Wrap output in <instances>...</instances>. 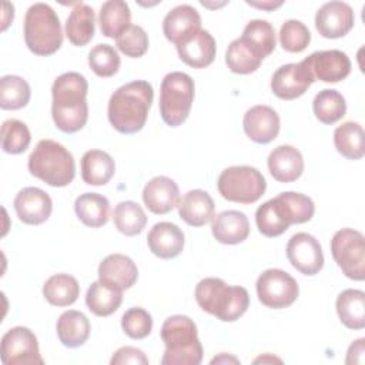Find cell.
Instances as JSON below:
<instances>
[{"mask_svg":"<svg viewBox=\"0 0 365 365\" xmlns=\"http://www.w3.org/2000/svg\"><path fill=\"white\" fill-rule=\"evenodd\" d=\"M87 91L88 83L80 73H63L54 80L51 117L56 127L63 133L71 134L86 125L88 118Z\"/></svg>","mask_w":365,"mask_h":365,"instance_id":"cell-1","label":"cell"},{"mask_svg":"<svg viewBox=\"0 0 365 365\" xmlns=\"http://www.w3.org/2000/svg\"><path fill=\"white\" fill-rule=\"evenodd\" d=\"M154 98L153 86L145 80L130 81L110 97L107 115L110 124L121 134L140 131L147 121Z\"/></svg>","mask_w":365,"mask_h":365,"instance_id":"cell-2","label":"cell"},{"mask_svg":"<svg viewBox=\"0 0 365 365\" xmlns=\"http://www.w3.org/2000/svg\"><path fill=\"white\" fill-rule=\"evenodd\" d=\"M314 212L315 205L308 195L285 191L257 208L255 222L262 235L274 238L284 234L292 224L309 221Z\"/></svg>","mask_w":365,"mask_h":365,"instance_id":"cell-3","label":"cell"},{"mask_svg":"<svg viewBox=\"0 0 365 365\" xmlns=\"http://www.w3.org/2000/svg\"><path fill=\"white\" fill-rule=\"evenodd\" d=\"M195 301L200 308L222 322H234L245 314L250 295L244 287L228 285L221 278H204L195 287Z\"/></svg>","mask_w":365,"mask_h":365,"instance_id":"cell-4","label":"cell"},{"mask_svg":"<svg viewBox=\"0 0 365 365\" xmlns=\"http://www.w3.org/2000/svg\"><path fill=\"white\" fill-rule=\"evenodd\" d=\"M161 339L165 345L163 365H198L202 361V345L197 325L187 315H171L161 327Z\"/></svg>","mask_w":365,"mask_h":365,"instance_id":"cell-5","label":"cell"},{"mask_svg":"<svg viewBox=\"0 0 365 365\" xmlns=\"http://www.w3.org/2000/svg\"><path fill=\"white\" fill-rule=\"evenodd\" d=\"M27 167L31 175L51 187H66L76 175L73 154L60 143L44 138L31 151Z\"/></svg>","mask_w":365,"mask_h":365,"instance_id":"cell-6","label":"cell"},{"mask_svg":"<svg viewBox=\"0 0 365 365\" xmlns=\"http://www.w3.org/2000/svg\"><path fill=\"white\" fill-rule=\"evenodd\" d=\"M24 41L37 56L54 54L63 44V30L57 13L46 3H34L24 17Z\"/></svg>","mask_w":365,"mask_h":365,"instance_id":"cell-7","label":"cell"},{"mask_svg":"<svg viewBox=\"0 0 365 365\" xmlns=\"http://www.w3.org/2000/svg\"><path fill=\"white\" fill-rule=\"evenodd\" d=\"M194 80L182 71L168 73L160 88V114L170 127L181 125L191 110L194 101Z\"/></svg>","mask_w":365,"mask_h":365,"instance_id":"cell-8","label":"cell"},{"mask_svg":"<svg viewBox=\"0 0 365 365\" xmlns=\"http://www.w3.org/2000/svg\"><path fill=\"white\" fill-rule=\"evenodd\" d=\"M217 188L221 197L228 201L252 204L264 195L267 181L255 167L232 165L220 174Z\"/></svg>","mask_w":365,"mask_h":365,"instance_id":"cell-9","label":"cell"},{"mask_svg":"<svg viewBox=\"0 0 365 365\" xmlns=\"http://www.w3.org/2000/svg\"><path fill=\"white\" fill-rule=\"evenodd\" d=\"M331 252L341 271L354 281L365 278V238L364 234L352 230H338L331 240Z\"/></svg>","mask_w":365,"mask_h":365,"instance_id":"cell-10","label":"cell"},{"mask_svg":"<svg viewBox=\"0 0 365 365\" xmlns=\"http://www.w3.org/2000/svg\"><path fill=\"white\" fill-rule=\"evenodd\" d=\"M255 287L259 302L272 309L292 305L299 294L295 278L278 268H269L259 274Z\"/></svg>","mask_w":365,"mask_h":365,"instance_id":"cell-11","label":"cell"},{"mask_svg":"<svg viewBox=\"0 0 365 365\" xmlns=\"http://www.w3.org/2000/svg\"><path fill=\"white\" fill-rule=\"evenodd\" d=\"M1 362L4 365H43L34 332L26 327L10 328L1 336Z\"/></svg>","mask_w":365,"mask_h":365,"instance_id":"cell-12","label":"cell"},{"mask_svg":"<svg viewBox=\"0 0 365 365\" xmlns=\"http://www.w3.org/2000/svg\"><path fill=\"white\" fill-rule=\"evenodd\" d=\"M287 258L304 275H315L324 267V254L319 241L308 232L294 234L287 244Z\"/></svg>","mask_w":365,"mask_h":365,"instance_id":"cell-13","label":"cell"},{"mask_svg":"<svg viewBox=\"0 0 365 365\" xmlns=\"http://www.w3.org/2000/svg\"><path fill=\"white\" fill-rule=\"evenodd\" d=\"M315 81L307 63H288L277 68L271 78L272 93L282 100H295L301 97Z\"/></svg>","mask_w":365,"mask_h":365,"instance_id":"cell-14","label":"cell"},{"mask_svg":"<svg viewBox=\"0 0 365 365\" xmlns=\"http://www.w3.org/2000/svg\"><path fill=\"white\" fill-rule=\"evenodd\" d=\"M354 23V10L345 1L324 3L315 14V29L325 38L344 37L352 30Z\"/></svg>","mask_w":365,"mask_h":365,"instance_id":"cell-15","label":"cell"},{"mask_svg":"<svg viewBox=\"0 0 365 365\" xmlns=\"http://www.w3.org/2000/svg\"><path fill=\"white\" fill-rule=\"evenodd\" d=\"M315 80L324 83H338L351 73V60L341 50L315 51L304 58Z\"/></svg>","mask_w":365,"mask_h":365,"instance_id":"cell-16","label":"cell"},{"mask_svg":"<svg viewBox=\"0 0 365 365\" xmlns=\"http://www.w3.org/2000/svg\"><path fill=\"white\" fill-rule=\"evenodd\" d=\"M13 205L19 220L29 225L46 222L53 210L50 195L37 187H26L20 190L14 197Z\"/></svg>","mask_w":365,"mask_h":365,"instance_id":"cell-17","label":"cell"},{"mask_svg":"<svg viewBox=\"0 0 365 365\" xmlns=\"http://www.w3.org/2000/svg\"><path fill=\"white\" fill-rule=\"evenodd\" d=\"M242 127L251 141L257 144H268L277 138L279 133V115L272 107L258 104L247 110Z\"/></svg>","mask_w":365,"mask_h":365,"instance_id":"cell-18","label":"cell"},{"mask_svg":"<svg viewBox=\"0 0 365 365\" xmlns=\"http://www.w3.org/2000/svg\"><path fill=\"white\" fill-rule=\"evenodd\" d=\"M175 47L180 58L192 68H204L210 66L217 53L214 37L204 29H200L191 36L185 37Z\"/></svg>","mask_w":365,"mask_h":365,"instance_id":"cell-19","label":"cell"},{"mask_svg":"<svg viewBox=\"0 0 365 365\" xmlns=\"http://www.w3.org/2000/svg\"><path fill=\"white\" fill-rule=\"evenodd\" d=\"M143 201L151 212L167 214L180 202L178 185L165 175L154 177L144 185Z\"/></svg>","mask_w":365,"mask_h":365,"instance_id":"cell-20","label":"cell"},{"mask_svg":"<svg viewBox=\"0 0 365 365\" xmlns=\"http://www.w3.org/2000/svg\"><path fill=\"white\" fill-rule=\"evenodd\" d=\"M184 242L185 237L182 230L168 221L154 224L147 235L150 251L163 259L178 257L184 248Z\"/></svg>","mask_w":365,"mask_h":365,"instance_id":"cell-21","label":"cell"},{"mask_svg":"<svg viewBox=\"0 0 365 365\" xmlns=\"http://www.w3.org/2000/svg\"><path fill=\"white\" fill-rule=\"evenodd\" d=\"M200 29L201 17L190 4L175 6L165 14L163 20V33L165 38L175 46Z\"/></svg>","mask_w":365,"mask_h":365,"instance_id":"cell-22","label":"cell"},{"mask_svg":"<svg viewBox=\"0 0 365 365\" xmlns=\"http://www.w3.org/2000/svg\"><path fill=\"white\" fill-rule=\"evenodd\" d=\"M137 278V265L127 255L110 254L98 265V279L121 291L131 288Z\"/></svg>","mask_w":365,"mask_h":365,"instance_id":"cell-23","label":"cell"},{"mask_svg":"<svg viewBox=\"0 0 365 365\" xmlns=\"http://www.w3.org/2000/svg\"><path fill=\"white\" fill-rule=\"evenodd\" d=\"M268 170L274 180L292 182L304 173L302 154L292 145H278L268 155Z\"/></svg>","mask_w":365,"mask_h":365,"instance_id":"cell-24","label":"cell"},{"mask_svg":"<svg viewBox=\"0 0 365 365\" xmlns=\"http://www.w3.org/2000/svg\"><path fill=\"white\" fill-rule=\"evenodd\" d=\"M211 231L218 242L234 245L247 240L250 234V222L244 212L227 210L212 217Z\"/></svg>","mask_w":365,"mask_h":365,"instance_id":"cell-25","label":"cell"},{"mask_svg":"<svg viewBox=\"0 0 365 365\" xmlns=\"http://www.w3.org/2000/svg\"><path fill=\"white\" fill-rule=\"evenodd\" d=\"M178 215L191 227H202L214 217L215 204L204 190H191L178 202Z\"/></svg>","mask_w":365,"mask_h":365,"instance_id":"cell-26","label":"cell"},{"mask_svg":"<svg viewBox=\"0 0 365 365\" xmlns=\"http://www.w3.org/2000/svg\"><path fill=\"white\" fill-rule=\"evenodd\" d=\"M94 31V10L86 3H77L66 20V36L68 41L77 47H83L91 41Z\"/></svg>","mask_w":365,"mask_h":365,"instance_id":"cell-27","label":"cell"},{"mask_svg":"<svg viewBox=\"0 0 365 365\" xmlns=\"http://www.w3.org/2000/svg\"><path fill=\"white\" fill-rule=\"evenodd\" d=\"M81 178L88 185H106L115 173L113 157L103 150H88L81 157Z\"/></svg>","mask_w":365,"mask_h":365,"instance_id":"cell-28","label":"cell"},{"mask_svg":"<svg viewBox=\"0 0 365 365\" xmlns=\"http://www.w3.org/2000/svg\"><path fill=\"white\" fill-rule=\"evenodd\" d=\"M57 336L67 348L81 346L90 336V322L87 317L74 309L63 312L57 319Z\"/></svg>","mask_w":365,"mask_h":365,"instance_id":"cell-29","label":"cell"},{"mask_svg":"<svg viewBox=\"0 0 365 365\" xmlns=\"http://www.w3.org/2000/svg\"><path fill=\"white\" fill-rule=\"evenodd\" d=\"M74 211L84 225L98 228L106 225L110 218V202L101 194L84 192L76 198Z\"/></svg>","mask_w":365,"mask_h":365,"instance_id":"cell-30","label":"cell"},{"mask_svg":"<svg viewBox=\"0 0 365 365\" xmlns=\"http://www.w3.org/2000/svg\"><path fill=\"white\" fill-rule=\"evenodd\" d=\"M123 302V291L103 281H94L86 294L87 308L97 317L114 314Z\"/></svg>","mask_w":365,"mask_h":365,"instance_id":"cell-31","label":"cell"},{"mask_svg":"<svg viewBox=\"0 0 365 365\" xmlns=\"http://www.w3.org/2000/svg\"><path fill=\"white\" fill-rule=\"evenodd\" d=\"M341 322L349 329H362L365 327V292L361 289H344L335 302Z\"/></svg>","mask_w":365,"mask_h":365,"instance_id":"cell-32","label":"cell"},{"mask_svg":"<svg viewBox=\"0 0 365 365\" xmlns=\"http://www.w3.org/2000/svg\"><path fill=\"white\" fill-rule=\"evenodd\" d=\"M131 11L123 0H108L101 4L98 14L100 30L106 37L117 38L131 24Z\"/></svg>","mask_w":365,"mask_h":365,"instance_id":"cell-33","label":"cell"},{"mask_svg":"<svg viewBox=\"0 0 365 365\" xmlns=\"http://www.w3.org/2000/svg\"><path fill=\"white\" fill-rule=\"evenodd\" d=\"M364 130L359 123L345 121L334 131V144L336 151L348 160H359L365 154Z\"/></svg>","mask_w":365,"mask_h":365,"instance_id":"cell-34","label":"cell"},{"mask_svg":"<svg viewBox=\"0 0 365 365\" xmlns=\"http://www.w3.org/2000/svg\"><path fill=\"white\" fill-rule=\"evenodd\" d=\"M240 38L245 41L262 60L275 50L277 44L275 30L272 24L261 19H254L248 21Z\"/></svg>","mask_w":365,"mask_h":365,"instance_id":"cell-35","label":"cell"},{"mask_svg":"<svg viewBox=\"0 0 365 365\" xmlns=\"http://www.w3.org/2000/svg\"><path fill=\"white\" fill-rule=\"evenodd\" d=\"M43 295L54 307H68L77 301L80 285L73 275L56 274L44 282Z\"/></svg>","mask_w":365,"mask_h":365,"instance_id":"cell-36","label":"cell"},{"mask_svg":"<svg viewBox=\"0 0 365 365\" xmlns=\"http://www.w3.org/2000/svg\"><path fill=\"white\" fill-rule=\"evenodd\" d=\"M113 222L121 234L133 237L145 228L147 215L140 204L134 201H121L113 211Z\"/></svg>","mask_w":365,"mask_h":365,"instance_id":"cell-37","label":"cell"},{"mask_svg":"<svg viewBox=\"0 0 365 365\" xmlns=\"http://www.w3.org/2000/svg\"><path fill=\"white\" fill-rule=\"evenodd\" d=\"M314 114L322 124H334L346 113L344 96L332 88L321 90L312 103Z\"/></svg>","mask_w":365,"mask_h":365,"instance_id":"cell-38","label":"cell"},{"mask_svg":"<svg viewBox=\"0 0 365 365\" xmlns=\"http://www.w3.org/2000/svg\"><path fill=\"white\" fill-rule=\"evenodd\" d=\"M262 58L240 37L228 44L225 64L235 74H251L259 68Z\"/></svg>","mask_w":365,"mask_h":365,"instance_id":"cell-39","label":"cell"},{"mask_svg":"<svg viewBox=\"0 0 365 365\" xmlns=\"http://www.w3.org/2000/svg\"><path fill=\"white\" fill-rule=\"evenodd\" d=\"M30 96V86L23 77L9 74L0 78V107L3 110H19L26 107Z\"/></svg>","mask_w":365,"mask_h":365,"instance_id":"cell-40","label":"cell"},{"mask_svg":"<svg viewBox=\"0 0 365 365\" xmlns=\"http://www.w3.org/2000/svg\"><path fill=\"white\" fill-rule=\"evenodd\" d=\"M31 141L29 127L17 120L9 118L1 124V148L7 154L24 153Z\"/></svg>","mask_w":365,"mask_h":365,"instance_id":"cell-41","label":"cell"},{"mask_svg":"<svg viewBox=\"0 0 365 365\" xmlns=\"http://www.w3.org/2000/svg\"><path fill=\"white\" fill-rule=\"evenodd\" d=\"M121 60L110 44H97L88 53V66L98 77H111L120 68Z\"/></svg>","mask_w":365,"mask_h":365,"instance_id":"cell-42","label":"cell"},{"mask_svg":"<svg viewBox=\"0 0 365 365\" xmlns=\"http://www.w3.org/2000/svg\"><path fill=\"white\" fill-rule=\"evenodd\" d=\"M311 41V33L308 27L299 21L289 19L282 23L279 29V43L285 51L301 53Z\"/></svg>","mask_w":365,"mask_h":365,"instance_id":"cell-43","label":"cell"},{"mask_svg":"<svg viewBox=\"0 0 365 365\" xmlns=\"http://www.w3.org/2000/svg\"><path fill=\"white\" fill-rule=\"evenodd\" d=\"M115 44L123 54L137 58L147 53L148 36L141 26L131 24L115 38Z\"/></svg>","mask_w":365,"mask_h":365,"instance_id":"cell-44","label":"cell"},{"mask_svg":"<svg viewBox=\"0 0 365 365\" xmlns=\"http://www.w3.org/2000/svg\"><path fill=\"white\" fill-rule=\"evenodd\" d=\"M121 328L133 339H143L153 329V318L144 308L134 307L127 309L121 317Z\"/></svg>","mask_w":365,"mask_h":365,"instance_id":"cell-45","label":"cell"},{"mask_svg":"<svg viewBox=\"0 0 365 365\" xmlns=\"http://www.w3.org/2000/svg\"><path fill=\"white\" fill-rule=\"evenodd\" d=\"M111 365H127V364H133V365H147L148 364V358L145 356V354L134 346H121L120 349H117L110 361Z\"/></svg>","mask_w":365,"mask_h":365,"instance_id":"cell-46","label":"cell"},{"mask_svg":"<svg viewBox=\"0 0 365 365\" xmlns=\"http://www.w3.org/2000/svg\"><path fill=\"white\" fill-rule=\"evenodd\" d=\"M364 361H365V338H358L349 345L345 364L362 365Z\"/></svg>","mask_w":365,"mask_h":365,"instance_id":"cell-47","label":"cell"},{"mask_svg":"<svg viewBox=\"0 0 365 365\" xmlns=\"http://www.w3.org/2000/svg\"><path fill=\"white\" fill-rule=\"evenodd\" d=\"M247 4L262 9V10H274L282 4V1H247Z\"/></svg>","mask_w":365,"mask_h":365,"instance_id":"cell-48","label":"cell"},{"mask_svg":"<svg viewBox=\"0 0 365 365\" xmlns=\"http://www.w3.org/2000/svg\"><path fill=\"white\" fill-rule=\"evenodd\" d=\"M9 6H10V3H7V1H4V3H3V11H4V17H3V27H1L3 30H6V29H7L9 23L13 20V14H14V13H13V10H14L13 7H11L10 10H7V9H9Z\"/></svg>","mask_w":365,"mask_h":365,"instance_id":"cell-49","label":"cell"},{"mask_svg":"<svg viewBox=\"0 0 365 365\" xmlns=\"http://www.w3.org/2000/svg\"><path fill=\"white\" fill-rule=\"evenodd\" d=\"M220 364V362H234V364H238L240 361L237 359V358H234V356H227V354H221L220 356H215L212 361H211V364Z\"/></svg>","mask_w":365,"mask_h":365,"instance_id":"cell-50","label":"cell"},{"mask_svg":"<svg viewBox=\"0 0 365 365\" xmlns=\"http://www.w3.org/2000/svg\"><path fill=\"white\" fill-rule=\"evenodd\" d=\"M281 362V359H278V358H275V356H271V355H265V356H259V358H257L254 362L257 364V362Z\"/></svg>","mask_w":365,"mask_h":365,"instance_id":"cell-51","label":"cell"}]
</instances>
